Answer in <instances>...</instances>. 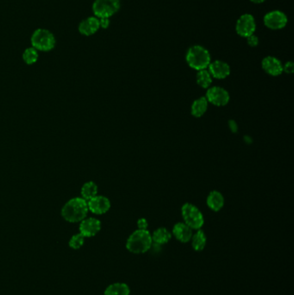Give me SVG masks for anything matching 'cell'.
I'll return each mask as SVG.
<instances>
[{
  "label": "cell",
  "instance_id": "obj_10",
  "mask_svg": "<svg viewBox=\"0 0 294 295\" xmlns=\"http://www.w3.org/2000/svg\"><path fill=\"white\" fill-rule=\"evenodd\" d=\"M100 230L101 222L94 217L85 218L81 221L80 224V233L85 237H93L96 236Z\"/></svg>",
  "mask_w": 294,
  "mask_h": 295
},
{
  "label": "cell",
  "instance_id": "obj_8",
  "mask_svg": "<svg viewBox=\"0 0 294 295\" xmlns=\"http://www.w3.org/2000/svg\"><path fill=\"white\" fill-rule=\"evenodd\" d=\"M206 100L216 106H224L229 101V94L224 88L220 87H209L206 93Z\"/></svg>",
  "mask_w": 294,
  "mask_h": 295
},
{
  "label": "cell",
  "instance_id": "obj_2",
  "mask_svg": "<svg viewBox=\"0 0 294 295\" xmlns=\"http://www.w3.org/2000/svg\"><path fill=\"white\" fill-rule=\"evenodd\" d=\"M152 244L151 234L149 230H137L129 236L126 248L133 254H143L149 250Z\"/></svg>",
  "mask_w": 294,
  "mask_h": 295
},
{
  "label": "cell",
  "instance_id": "obj_5",
  "mask_svg": "<svg viewBox=\"0 0 294 295\" xmlns=\"http://www.w3.org/2000/svg\"><path fill=\"white\" fill-rule=\"evenodd\" d=\"M181 214L184 223L188 225L192 230H200L204 225V216L195 205L186 203L181 208Z\"/></svg>",
  "mask_w": 294,
  "mask_h": 295
},
{
  "label": "cell",
  "instance_id": "obj_20",
  "mask_svg": "<svg viewBox=\"0 0 294 295\" xmlns=\"http://www.w3.org/2000/svg\"><path fill=\"white\" fill-rule=\"evenodd\" d=\"M192 246L195 251H202L204 247L206 245V236L204 231L201 230H198L196 231L195 234H192Z\"/></svg>",
  "mask_w": 294,
  "mask_h": 295
},
{
  "label": "cell",
  "instance_id": "obj_12",
  "mask_svg": "<svg viewBox=\"0 0 294 295\" xmlns=\"http://www.w3.org/2000/svg\"><path fill=\"white\" fill-rule=\"evenodd\" d=\"M78 29H79L80 33L83 36H86V37L93 36L100 29L99 19L95 16L89 17L80 23Z\"/></svg>",
  "mask_w": 294,
  "mask_h": 295
},
{
  "label": "cell",
  "instance_id": "obj_24",
  "mask_svg": "<svg viewBox=\"0 0 294 295\" xmlns=\"http://www.w3.org/2000/svg\"><path fill=\"white\" fill-rule=\"evenodd\" d=\"M85 236H82L81 233L79 234H75L72 236L71 239L69 241V246L74 249H79L83 246L84 242H85Z\"/></svg>",
  "mask_w": 294,
  "mask_h": 295
},
{
  "label": "cell",
  "instance_id": "obj_22",
  "mask_svg": "<svg viewBox=\"0 0 294 295\" xmlns=\"http://www.w3.org/2000/svg\"><path fill=\"white\" fill-rule=\"evenodd\" d=\"M197 83L202 88H209L212 83V77L211 74L206 69L200 70L197 74Z\"/></svg>",
  "mask_w": 294,
  "mask_h": 295
},
{
  "label": "cell",
  "instance_id": "obj_19",
  "mask_svg": "<svg viewBox=\"0 0 294 295\" xmlns=\"http://www.w3.org/2000/svg\"><path fill=\"white\" fill-rule=\"evenodd\" d=\"M208 100L205 97H201L196 100L192 105V115L195 118H200L206 112L208 108Z\"/></svg>",
  "mask_w": 294,
  "mask_h": 295
},
{
  "label": "cell",
  "instance_id": "obj_1",
  "mask_svg": "<svg viewBox=\"0 0 294 295\" xmlns=\"http://www.w3.org/2000/svg\"><path fill=\"white\" fill-rule=\"evenodd\" d=\"M87 200L83 198H74L68 200L62 209V216L70 223H78L85 219L88 213Z\"/></svg>",
  "mask_w": 294,
  "mask_h": 295
},
{
  "label": "cell",
  "instance_id": "obj_27",
  "mask_svg": "<svg viewBox=\"0 0 294 295\" xmlns=\"http://www.w3.org/2000/svg\"><path fill=\"white\" fill-rule=\"evenodd\" d=\"M283 71L285 72L286 74H292L294 71L293 62H288L283 66Z\"/></svg>",
  "mask_w": 294,
  "mask_h": 295
},
{
  "label": "cell",
  "instance_id": "obj_14",
  "mask_svg": "<svg viewBox=\"0 0 294 295\" xmlns=\"http://www.w3.org/2000/svg\"><path fill=\"white\" fill-rule=\"evenodd\" d=\"M208 69L211 77L219 79V80L225 79L230 74L229 66L226 62H223L222 61H215V62H211L210 65L208 66Z\"/></svg>",
  "mask_w": 294,
  "mask_h": 295
},
{
  "label": "cell",
  "instance_id": "obj_7",
  "mask_svg": "<svg viewBox=\"0 0 294 295\" xmlns=\"http://www.w3.org/2000/svg\"><path fill=\"white\" fill-rule=\"evenodd\" d=\"M255 29L256 24L254 21V17L250 14L241 16L235 25L236 33L242 38H248L251 35H254Z\"/></svg>",
  "mask_w": 294,
  "mask_h": 295
},
{
  "label": "cell",
  "instance_id": "obj_29",
  "mask_svg": "<svg viewBox=\"0 0 294 295\" xmlns=\"http://www.w3.org/2000/svg\"><path fill=\"white\" fill-rule=\"evenodd\" d=\"M251 2H253L254 4H261L265 2L266 0H250Z\"/></svg>",
  "mask_w": 294,
  "mask_h": 295
},
{
  "label": "cell",
  "instance_id": "obj_6",
  "mask_svg": "<svg viewBox=\"0 0 294 295\" xmlns=\"http://www.w3.org/2000/svg\"><path fill=\"white\" fill-rule=\"evenodd\" d=\"M120 0H95L93 12L98 19H110L120 9Z\"/></svg>",
  "mask_w": 294,
  "mask_h": 295
},
{
  "label": "cell",
  "instance_id": "obj_18",
  "mask_svg": "<svg viewBox=\"0 0 294 295\" xmlns=\"http://www.w3.org/2000/svg\"><path fill=\"white\" fill-rule=\"evenodd\" d=\"M130 286L122 282L113 283L106 289L104 295H130Z\"/></svg>",
  "mask_w": 294,
  "mask_h": 295
},
{
  "label": "cell",
  "instance_id": "obj_3",
  "mask_svg": "<svg viewBox=\"0 0 294 295\" xmlns=\"http://www.w3.org/2000/svg\"><path fill=\"white\" fill-rule=\"evenodd\" d=\"M186 62L192 69L200 71L208 68L211 63V55L204 47L195 45L189 49L186 56Z\"/></svg>",
  "mask_w": 294,
  "mask_h": 295
},
{
  "label": "cell",
  "instance_id": "obj_26",
  "mask_svg": "<svg viewBox=\"0 0 294 295\" xmlns=\"http://www.w3.org/2000/svg\"><path fill=\"white\" fill-rule=\"evenodd\" d=\"M247 42H248V45L251 47H256L259 44V39L254 35H251L248 38H247Z\"/></svg>",
  "mask_w": 294,
  "mask_h": 295
},
{
  "label": "cell",
  "instance_id": "obj_4",
  "mask_svg": "<svg viewBox=\"0 0 294 295\" xmlns=\"http://www.w3.org/2000/svg\"><path fill=\"white\" fill-rule=\"evenodd\" d=\"M56 44L53 33L46 29H38L31 36V45L38 51L49 52L53 50Z\"/></svg>",
  "mask_w": 294,
  "mask_h": 295
},
{
  "label": "cell",
  "instance_id": "obj_17",
  "mask_svg": "<svg viewBox=\"0 0 294 295\" xmlns=\"http://www.w3.org/2000/svg\"><path fill=\"white\" fill-rule=\"evenodd\" d=\"M151 236L153 242H155L158 245H163L170 241L172 234L168 231L167 229L161 227V228L155 230L152 234Z\"/></svg>",
  "mask_w": 294,
  "mask_h": 295
},
{
  "label": "cell",
  "instance_id": "obj_15",
  "mask_svg": "<svg viewBox=\"0 0 294 295\" xmlns=\"http://www.w3.org/2000/svg\"><path fill=\"white\" fill-rule=\"evenodd\" d=\"M192 234V229L185 223H178L173 228V235L178 241L184 243L191 241Z\"/></svg>",
  "mask_w": 294,
  "mask_h": 295
},
{
  "label": "cell",
  "instance_id": "obj_21",
  "mask_svg": "<svg viewBox=\"0 0 294 295\" xmlns=\"http://www.w3.org/2000/svg\"><path fill=\"white\" fill-rule=\"evenodd\" d=\"M98 193V186L93 181H89L84 184L81 188V196L85 200L89 201L90 199L97 196Z\"/></svg>",
  "mask_w": 294,
  "mask_h": 295
},
{
  "label": "cell",
  "instance_id": "obj_9",
  "mask_svg": "<svg viewBox=\"0 0 294 295\" xmlns=\"http://www.w3.org/2000/svg\"><path fill=\"white\" fill-rule=\"evenodd\" d=\"M264 25L271 30H280L287 24V17L280 11H273L266 14L263 19Z\"/></svg>",
  "mask_w": 294,
  "mask_h": 295
},
{
  "label": "cell",
  "instance_id": "obj_13",
  "mask_svg": "<svg viewBox=\"0 0 294 295\" xmlns=\"http://www.w3.org/2000/svg\"><path fill=\"white\" fill-rule=\"evenodd\" d=\"M261 66L264 71L272 76L280 75L283 72V65L279 60L273 56H267L262 60Z\"/></svg>",
  "mask_w": 294,
  "mask_h": 295
},
{
  "label": "cell",
  "instance_id": "obj_11",
  "mask_svg": "<svg viewBox=\"0 0 294 295\" xmlns=\"http://www.w3.org/2000/svg\"><path fill=\"white\" fill-rule=\"evenodd\" d=\"M89 211L97 215L105 214L111 208V202L105 196H95L87 201Z\"/></svg>",
  "mask_w": 294,
  "mask_h": 295
},
{
  "label": "cell",
  "instance_id": "obj_23",
  "mask_svg": "<svg viewBox=\"0 0 294 295\" xmlns=\"http://www.w3.org/2000/svg\"><path fill=\"white\" fill-rule=\"evenodd\" d=\"M38 58H39L38 51L36 49H34L33 47L26 49L24 54H23V59H24L27 65L34 64V63L38 62Z\"/></svg>",
  "mask_w": 294,
  "mask_h": 295
},
{
  "label": "cell",
  "instance_id": "obj_16",
  "mask_svg": "<svg viewBox=\"0 0 294 295\" xmlns=\"http://www.w3.org/2000/svg\"><path fill=\"white\" fill-rule=\"evenodd\" d=\"M207 205L209 208L214 211H218L223 208L224 205V199L222 193L213 191L207 197Z\"/></svg>",
  "mask_w": 294,
  "mask_h": 295
},
{
  "label": "cell",
  "instance_id": "obj_28",
  "mask_svg": "<svg viewBox=\"0 0 294 295\" xmlns=\"http://www.w3.org/2000/svg\"><path fill=\"white\" fill-rule=\"evenodd\" d=\"M99 25L100 28L107 29L110 26V19H99Z\"/></svg>",
  "mask_w": 294,
  "mask_h": 295
},
{
  "label": "cell",
  "instance_id": "obj_25",
  "mask_svg": "<svg viewBox=\"0 0 294 295\" xmlns=\"http://www.w3.org/2000/svg\"><path fill=\"white\" fill-rule=\"evenodd\" d=\"M148 226H149V223L146 218H140L137 221L138 230H148Z\"/></svg>",
  "mask_w": 294,
  "mask_h": 295
}]
</instances>
